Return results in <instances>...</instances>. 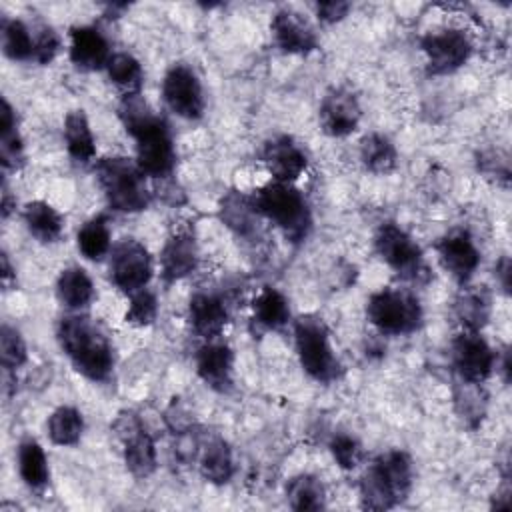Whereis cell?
Masks as SVG:
<instances>
[{"label": "cell", "mask_w": 512, "mask_h": 512, "mask_svg": "<svg viewBox=\"0 0 512 512\" xmlns=\"http://www.w3.org/2000/svg\"><path fill=\"white\" fill-rule=\"evenodd\" d=\"M118 116L134 140L136 164L150 178H168L176 166V150L168 124L142 98V94L122 96Z\"/></svg>", "instance_id": "cell-1"}, {"label": "cell", "mask_w": 512, "mask_h": 512, "mask_svg": "<svg viewBox=\"0 0 512 512\" xmlns=\"http://www.w3.org/2000/svg\"><path fill=\"white\" fill-rule=\"evenodd\" d=\"M60 350L74 370L92 382H106L114 370V350L106 332L86 314L72 312L56 326Z\"/></svg>", "instance_id": "cell-2"}, {"label": "cell", "mask_w": 512, "mask_h": 512, "mask_svg": "<svg viewBox=\"0 0 512 512\" xmlns=\"http://www.w3.org/2000/svg\"><path fill=\"white\" fill-rule=\"evenodd\" d=\"M412 478V460L404 450L378 454L358 480L360 506L364 510L396 508L410 494Z\"/></svg>", "instance_id": "cell-3"}, {"label": "cell", "mask_w": 512, "mask_h": 512, "mask_svg": "<svg viewBox=\"0 0 512 512\" xmlns=\"http://www.w3.org/2000/svg\"><path fill=\"white\" fill-rule=\"evenodd\" d=\"M252 206L260 218L274 224L286 240L302 242L312 228V212L298 188L286 182L270 180L254 190L250 196Z\"/></svg>", "instance_id": "cell-4"}, {"label": "cell", "mask_w": 512, "mask_h": 512, "mask_svg": "<svg viewBox=\"0 0 512 512\" xmlns=\"http://www.w3.org/2000/svg\"><path fill=\"white\" fill-rule=\"evenodd\" d=\"M94 174L108 208L114 212L134 214L148 208L152 194L136 160L126 156H106L94 162Z\"/></svg>", "instance_id": "cell-5"}, {"label": "cell", "mask_w": 512, "mask_h": 512, "mask_svg": "<svg viewBox=\"0 0 512 512\" xmlns=\"http://www.w3.org/2000/svg\"><path fill=\"white\" fill-rule=\"evenodd\" d=\"M294 346L302 370L316 382L328 384L340 378L342 364L330 344V332L322 318L300 316L294 322Z\"/></svg>", "instance_id": "cell-6"}, {"label": "cell", "mask_w": 512, "mask_h": 512, "mask_svg": "<svg viewBox=\"0 0 512 512\" xmlns=\"http://www.w3.org/2000/svg\"><path fill=\"white\" fill-rule=\"evenodd\" d=\"M366 316L370 324L390 336L412 334L422 324L420 300L404 288H382L374 292L366 302Z\"/></svg>", "instance_id": "cell-7"}, {"label": "cell", "mask_w": 512, "mask_h": 512, "mask_svg": "<svg viewBox=\"0 0 512 512\" xmlns=\"http://www.w3.org/2000/svg\"><path fill=\"white\" fill-rule=\"evenodd\" d=\"M112 430L122 444V456L128 472L136 478H148L156 470V444L150 432L144 428L140 416L132 410H124L116 416Z\"/></svg>", "instance_id": "cell-8"}, {"label": "cell", "mask_w": 512, "mask_h": 512, "mask_svg": "<svg viewBox=\"0 0 512 512\" xmlns=\"http://www.w3.org/2000/svg\"><path fill=\"white\" fill-rule=\"evenodd\" d=\"M378 256L400 276L418 278L424 270V258L418 242L396 222H382L374 232Z\"/></svg>", "instance_id": "cell-9"}, {"label": "cell", "mask_w": 512, "mask_h": 512, "mask_svg": "<svg viewBox=\"0 0 512 512\" xmlns=\"http://www.w3.org/2000/svg\"><path fill=\"white\" fill-rule=\"evenodd\" d=\"M152 278V256L136 238H122L110 250V280L124 294L146 288Z\"/></svg>", "instance_id": "cell-10"}, {"label": "cell", "mask_w": 512, "mask_h": 512, "mask_svg": "<svg viewBox=\"0 0 512 512\" xmlns=\"http://www.w3.org/2000/svg\"><path fill=\"white\" fill-rule=\"evenodd\" d=\"M450 360L460 382L476 386L484 384L496 366L494 350L482 334L474 330H460V334L454 336L450 344Z\"/></svg>", "instance_id": "cell-11"}, {"label": "cell", "mask_w": 512, "mask_h": 512, "mask_svg": "<svg viewBox=\"0 0 512 512\" xmlns=\"http://www.w3.org/2000/svg\"><path fill=\"white\" fill-rule=\"evenodd\" d=\"M162 98L166 106L184 120H200L206 108L200 78L182 62H174L166 70L162 78Z\"/></svg>", "instance_id": "cell-12"}, {"label": "cell", "mask_w": 512, "mask_h": 512, "mask_svg": "<svg viewBox=\"0 0 512 512\" xmlns=\"http://www.w3.org/2000/svg\"><path fill=\"white\" fill-rule=\"evenodd\" d=\"M420 50L426 56L428 72L434 76H444L456 72L468 62L472 44L462 30L442 28L436 32H426L420 38Z\"/></svg>", "instance_id": "cell-13"}, {"label": "cell", "mask_w": 512, "mask_h": 512, "mask_svg": "<svg viewBox=\"0 0 512 512\" xmlns=\"http://www.w3.org/2000/svg\"><path fill=\"white\" fill-rule=\"evenodd\" d=\"M362 118V108L356 94L346 86L330 88L318 108V124L324 134L344 138L352 134Z\"/></svg>", "instance_id": "cell-14"}, {"label": "cell", "mask_w": 512, "mask_h": 512, "mask_svg": "<svg viewBox=\"0 0 512 512\" xmlns=\"http://www.w3.org/2000/svg\"><path fill=\"white\" fill-rule=\"evenodd\" d=\"M434 248L442 268L458 284L466 286L480 264V250L470 232L462 228L450 230L436 242Z\"/></svg>", "instance_id": "cell-15"}, {"label": "cell", "mask_w": 512, "mask_h": 512, "mask_svg": "<svg viewBox=\"0 0 512 512\" xmlns=\"http://www.w3.org/2000/svg\"><path fill=\"white\" fill-rule=\"evenodd\" d=\"M260 160L270 172L272 180L286 184L296 182L308 166V156L304 148L292 136L286 134L268 138L262 144Z\"/></svg>", "instance_id": "cell-16"}, {"label": "cell", "mask_w": 512, "mask_h": 512, "mask_svg": "<svg viewBox=\"0 0 512 512\" xmlns=\"http://www.w3.org/2000/svg\"><path fill=\"white\" fill-rule=\"evenodd\" d=\"M270 32L284 54H310L318 48L316 30L294 8H278L270 20Z\"/></svg>", "instance_id": "cell-17"}, {"label": "cell", "mask_w": 512, "mask_h": 512, "mask_svg": "<svg viewBox=\"0 0 512 512\" xmlns=\"http://www.w3.org/2000/svg\"><path fill=\"white\" fill-rule=\"evenodd\" d=\"M198 266V246L190 230H174L160 250V276L168 286L186 278Z\"/></svg>", "instance_id": "cell-18"}, {"label": "cell", "mask_w": 512, "mask_h": 512, "mask_svg": "<svg viewBox=\"0 0 512 512\" xmlns=\"http://www.w3.org/2000/svg\"><path fill=\"white\" fill-rule=\"evenodd\" d=\"M68 36H70L68 56L78 70L94 72V70L106 68L112 52L106 36L96 26H90V24L72 26Z\"/></svg>", "instance_id": "cell-19"}, {"label": "cell", "mask_w": 512, "mask_h": 512, "mask_svg": "<svg viewBox=\"0 0 512 512\" xmlns=\"http://www.w3.org/2000/svg\"><path fill=\"white\" fill-rule=\"evenodd\" d=\"M196 372L208 388L216 392H228L234 384L232 348L218 340H206L196 352Z\"/></svg>", "instance_id": "cell-20"}, {"label": "cell", "mask_w": 512, "mask_h": 512, "mask_svg": "<svg viewBox=\"0 0 512 512\" xmlns=\"http://www.w3.org/2000/svg\"><path fill=\"white\" fill-rule=\"evenodd\" d=\"M188 320L200 338L216 340L228 322V308L220 296L196 292L188 304Z\"/></svg>", "instance_id": "cell-21"}, {"label": "cell", "mask_w": 512, "mask_h": 512, "mask_svg": "<svg viewBox=\"0 0 512 512\" xmlns=\"http://www.w3.org/2000/svg\"><path fill=\"white\" fill-rule=\"evenodd\" d=\"M64 144L76 164H90L96 158V140L84 110H72L64 118Z\"/></svg>", "instance_id": "cell-22"}, {"label": "cell", "mask_w": 512, "mask_h": 512, "mask_svg": "<svg viewBox=\"0 0 512 512\" xmlns=\"http://www.w3.org/2000/svg\"><path fill=\"white\" fill-rule=\"evenodd\" d=\"M22 220L30 236H34L42 244L58 242L64 232L62 214L44 200H32L22 210Z\"/></svg>", "instance_id": "cell-23"}, {"label": "cell", "mask_w": 512, "mask_h": 512, "mask_svg": "<svg viewBox=\"0 0 512 512\" xmlns=\"http://www.w3.org/2000/svg\"><path fill=\"white\" fill-rule=\"evenodd\" d=\"M56 296L62 306L72 312H80L94 298V284L88 272L80 266H68L58 274Z\"/></svg>", "instance_id": "cell-24"}, {"label": "cell", "mask_w": 512, "mask_h": 512, "mask_svg": "<svg viewBox=\"0 0 512 512\" xmlns=\"http://www.w3.org/2000/svg\"><path fill=\"white\" fill-rule=\"evenodd\" d=\"M16 464H18V474L22 482L30 490H44L48 480H50V466L44 448L34 440V438H24L18 444V454H16Z\"/></svg>", "instance_id": "cell-25"}, {"label": "cell", "mask_w": 512, "mask_h": 512, "mask_svg": "<svg viewBox=\"0 0 512 512\" xmlns=\"http://www.w3.org/2000/svg\"><path fill=\"white\" fill-rule=\"evenodd\" d=\"M252 320L264 330L284 328L290 320L286 296L272 286H264L252 300Z\"/></svg>", "instance_id": "cell-26"}, {"label": "cell", "mask_w": 512, "mask_h": 512, "mask_svg": "<svg viewBox=\"0 0 512 512\" xmlns=\"http://www.w3.org/2000/svg\"><path fill=\"white\" fill-rule=\"evenodd\" d=\"M0 160L6 172H16L24 164V144L18 132L16 112L6 98H2L0 110Z\"/></svg>", "instance_id": "cell-27"}, {"label": "cell", "mask_w": 512, "mask_h": 512, "mask_svg": "<svg viewBox=\"0 0 512 512\" xmlns=\"http://www.w3.org/2000/svg\"><path fill=\"white\" fill-rule=\"evenodd\" d=\"M198 468L204 480L212 484H226L234 476L232 450L222 438H212L204 444L198 460Z\"/></svg>", "instance_id": "cell-28"}, {"label": "cell", "mask_w": 512, "mask_h": 512, "mask_svg": "<svg viewBox=\"0 0 512 512\" xmlns=\"http://www.w3.org/2000/svg\"><path fill=\"white\" fill-rule=\"evenodd\" d=\"M360 162L368 172L390 174L398 164V150L388 136L370 132L360 140Z\"/></svg>", "instance_id": "cell-29"}, {"label": "cell", "mask_w": 512, "mask_h": 512, "mask_svg": "<svg viewBox=\"0 0 512 512\" xmlns=\"http://www.w3.org/2000/svg\"><path fill=\"white\" fill-rule=\"evenodd\" d=\"M220 220L238 236L250 238L256 232L258 214L252 206L250 196L240 192H230L220 202Z\"/></svg>", "instance_id": "cell-30"}, {"label": "cell", "mask_w": 512, "mask_h": 512, "mask_svg": "<svg viewBox=\"0 0 512 512\" xmlns=\"http://www.w3.org/2000/svg\"><path fill=\"white\" fill-rule=\"evenodd\" d=\"M0 36L6 58L14 62L34 60V30H30L20 18H2Z\"/></svg>", "instance_id": "cell-31"}, {"label": "cell", "mask_w": 512, "mask_h": 512, "mask_svg": "<svg viewBox=\"0 0 512 512\" xmlns=\"http://www.w3.org/2000/svg\"><path fill=\"white\" fill-rule=\"evenodd\" d=\"M104 70L110 82L122 92V96L140 94V88L144 82V70L136 56H132L130 52H112Z\"/></svg>", "instance_id": "cell-32"}, {"label": "cell", "mask_w": 512, "mask_h": 512, "mask_svg": "<svg viewBox=\"0 0 512 512\" xmlns=\"http://www.w3.org/2000/svg\"><path fill=\"white\" fill-rule=\"evenodd\" d=\"M46 430L54 444L76 446L84 432L82 412L70 404H62L48 416Z\"/></svg>", "instance_id": "cell-33"}, {"label": "cell", "mask_w": 512, "mask_h": 512, "mask_svg": "<svg viewBox=\"0 0 512 512\" xmlns=\"http://www.w3.org/2000/svg\"><path fill=\"white\" fill-rule=\"evenodd\" d=\"M78 250L88 260H102L112 250V234L104 216L86 220L76 234Z\"/></svg>", "instance_id": "cell-34"}, {"label": "cell", "mask_w": 512, "mask_h": 512, "mask_svg": "<svg viewBox=\"0 0 512 512\" xmlns=\"http://www.w3.org/2000/svg\"><path fill=\"white\" fill-rule=\"evenodd\" d=\"M286 500L292 510H322L326 506L324 486L314 474H296L286 484Z\"/></svg>", "instance_id": "cell-35"}, {"label": "cell", "mask_w": 512, "mask_h": 512, "mask_svg": "<svg viewBox=\"0 0 512 512\" xmlns=\"http://www.w3.org/2000/svg\"><path fill=\"white\" fill-rule=\"evenodd\" d=\"M462 330L480 332L490 316V298L482 290H464L454 304Z\"/></svg>", "instance_id": "cell-36"}, {"label": "cell", "mask_w": 512, "mask_h": 512, "mask_svg": "<svg viewBox=\"0 0 512 512\" xmlns=\"http://www.w3.org/2000/svg\"><path fill=\"white\" fill-rule=\"evenodd\" d=\"M28 360V350L22 334L10 326L2 324L0 330V362L6 372H16Z\"/></svg>", "instance_id": "cell-37"}, {"label": "cell", "mask_w": 512, "mask_h": 512, "mask_svg": "<svg viewBox=\"0 0 512 512\" xmlns=\"http://www.w3.org/2000/svg\"><path fill=\"white\" fill-rule=\"evenodd\" d=\"M158 316V300L156 294L148 288L130 294L128 308L124 312V320L132 326H150Z\"/></svg>", "instance_id": "cell-38"}, {"label": "cell", "mask_w": 512, "mask_h": 512, "mask_svg": "<svg viewBox=\"0 0 512 512\" xmlns=\"http://www.w3.org/2000/svg\"><path fill=\"white\" fill-rule=\"evenodd\" d=\"M330 454L342 470H354L364 460L362 444L358 442V438H354L346 432H338L332 436Z\"/></svg>", "instance_id": "cell-39"}, {"label": "cell", "mask_w": 512, "mask_h": 512, "mask_svg": "<svg viewBox=\"0 0 512 512\" xmlns=\"http://www.w3.org/2000/svg\"><path fill=\"white\" fill-rule=\"evenodd\" d=\"M60 36L50 26H40L34 30V62L50 64L60 52Z\"/></svg>", "instance_id": "cell-40"}, {"label": "cell", "mask_w": 512, "mask_h": 512, "mask_svg": "<svg viewBox=\"0 0 512 512\" xmlns=\"http://www.w3.org/2000/svg\"><path fill=\"white\" fill-rule=\"evenodd\" d=\"M314 8H316V16H318L320 22L336 24V22H340L350 12L352 6L348 2L332 0V2H318Z\"/></svg>", "instance_id": "cell-41"}, {"label": "cell", "mask_w": 512, "mask_h": 512, "mask_svg": "<svg viewBox=\"0 0 512 512\" xmlns=\"http://www.w3.org/2000/svg\"><path fill=\"white\" fill-rule=\"evenodd\" d=\"M2 286L4 290H10V286L16 282V272L12 270L10 266V260H8V254H2Z\"/></svg>", "instance_id": "cell-42"}, {"label": "cell", "mask_w": 512, "mask_h": 512, "mask_svg": "<svg viewBox=\"0 0 512 512\" xmlns=\"http://www.w3.org/2000/svg\"><path fill=\"white\" fill-rule=\"evenodd\" d=\"M496 276L500 278L502 288L508 292V288H510V260L506 256L496 264Z\"/></svg>", "instance_id": "cell-43"}, {"label": "cell", "mask_w": 512, "mask_h": 512, "mask_svg": "<svg viewBox=\"0 0 512 512\" xmlns=\"http://www.w3.org/2000/svg\"><path fill=\"white\" fill-rule=\"evenodd\" d=\"M10 212H12V200H10V190L4 182V186H2V218H8Z\"/></svg>", "instance_id": "cell-44"}]
</instances>
